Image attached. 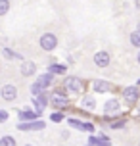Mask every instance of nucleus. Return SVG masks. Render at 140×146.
Returning <instances> with one entry per match:
<instances>
[{"instance_id":"nucleus-1","label":"nucleus","mask_w":140,"mask_h":146,"mask_svg":"<svg viewBox=\"0 0 140 146\" xmlns=\"http://www.w3.org/2000/svg\"><path fill=\"white\" fill-rule=\"evenodd\" d=\"M63 88L69 90V92H73V94H81L83 90H85V81L79 79V77H75V75L65 77V81H63Z\"/></svg>"},{"instance_id":"nucleus-2","label":"nucleus","mask_w":140,"mask_h":146,"mask_svg":"<svg viewBox=\"0 0 140 146\" xmlns=\"http://www.w3.org/2000/svg\"><path fill=\"white\" fill-rule=\"evenodd\" d=\"M50 104L58 110H63V108L69 106V98H67V94L63 90H54L50 94Z\"/></svg>"},{"instance_id":"nucleus-3","label":"nucleus","mask_w":140,"mask_h":146,"mask_svg":"<svg viewBox=\"0 0 140 146\" xmlns=\"http://www.w3.org/2000/svg\"><path fill=\"white\" fill-rule=\"evenodd\" d=\"M38 44H40V48L44 52H52L58 46V36L54 35V33H44V35L38 38Z\"/></svg>"},{"instance_id":"nucleus-4","label":"nucleus","mask_w":140,"mask_h":146,"mask_svg":"<svg viewBox=\"0 0 140 146\" xmlns=\"http://www.w3.org/2000/svg\"><path fill=\"white\" fill-rule=\"evenodd\" d=\"M46 127V121H40V119H33V121H21L17 123V129L19 131H42Z\"/></svg>"},{"instance_id":"nucleus-5","label":"nucleus","mask_w":140,"mask_h":146,"mask_svg":"<svg viewBox=\"0 0 140 146\" xmlns=\"http://www.w3.org/2000/svg\"><path fill=\"white\" fill-rule=\"evenodd\" d=\"M48 104H50V98L46 96V92H40V94L33 96V106H35V111L38 113V117L42 115V110H44Z\"/></svg>"},{"instance_id":"nucleus-6","label":"nucleus","mask_w":140,"mask_h":146,"mask_svg":"<svg viewBox=\"0 0 140 146\" xmlns=\"http://www.w3.org/2000/svg\"><path fill=\"white\" fill-rule=\"evenodd\" d=\"M138 96H140V90L136 87H127L123 90V100H125L127 106H133V104L138 102Z\"/></svg>"},{"instance_id":"nucleus-7","label":"nucleus","mask_w":140,"mask_h":146,"mask_svg":"<svg viewBox=\"0 0 140 146\" xmlns=\"http://www.w3.org/2000/svg\"><path fill=\"white\" fill-rule=\"evenodd\" d=\"M0 96L6 102H14L15 98H17V87L15 85H4V87L0 88Z\"/></svg>"},{"instance_id":"nucleus-8","label":"nucleus","mask_w":140,"mask_h":146,"mask_svg":"<svg viewBox=\"0 0 140 146\" xmlns=\"http://www.w3.org/2000/svg\"><path fill=\"white\" fill-rule=\"evenodd\" d=\"M119 111H121V104H119L117 98H111L104 104V113L106 115H117Z\"/></svg>"},{"instance_id":"nucleus-9","label":"nucleus","mask_w":140,"mask_h":146,"mask_svg":"<svg viewBox=\"0 0 140 146\" xmlns=\"http://www.w3.org/2000/svg\"><path fill=\"white\" fill-rule=\"evenodd\" d=\"M67 125L73 127V129H79V131H88V133L94 131V125H92V123H83L81 119H75V117L67 119Z\"/></svg>"},{"instance_id":"nucleus-10","label":"nucleus","mask_w":140,"mask_h":146,"mask_svg":"<svg viewBox=\"0 0 140 146\" xmlns=\"http://www.w3.org/2000/svg\"><path fill=\"white\" fill-rule=\"evenodd\" d=\"M19 71H21L23 77H31V75H35L37 73V64L35 62H31V60H25L19 67Z\"/></svg>"},{"instance_id":"nucleus-11","label":"nucleus","mask_w":140,"mask_h":146,"mask_svg":"<svg viewBox=\"0 0 140 146\" xmlns=\"http://www.w3.org/2000/svg\"><path fill=\"white\" fill-rule=\"evenodd\" d=\"M110 54H108V52L106 50H100V52H96L94 54V64L98 67H108L110 66Z\"/></svg>"},{"instance_id":"nucleus-12","label":"nucleus","mask_w":140,"mask_h":146,"mask_svg":"<svg viewBox=\"0 0 140 146\" xmlns=\"http://www.w3.org/2000/svg\"><path fill=\"white\" fill-rule=\"evenodd\" d=\"M92 88H94V92H98V94H104V92H110L111 90V83L102 81V79H96L94 83H92Z\"/></svg>"},{"instance_id":"nucleus-13","label":"nucleus","mask_w":140,"mask_h":146,"mask_svg":"<svg viewBox=\"0 0 140 146\" xmlns=\"http://www.w3.org/2000/svg\"><path fill=\"white\" fill-rule=\"evenodd\" d=\"M37 83L42 88H48L52 83H54V73L48 71V73H44V75H38V77H37Z\"/></svg>"},{"instance_id":"nucleus-14","label":"nucleus","mask_w":140,"mask_h":146,"mask_svg":"<svg viewBox=\"0 0 140 146\" xmlns=\"http://www.w3.org/2000/svg\"><path fill=\"white\" fill-rule=\"evenodd\" d=\"M81 108H83V110H87V111H92V110L96 108V100H94V96H83V100H81Z\"/></svg>"},{"instance_id":"nucleus-15","label":"nucleus","mask_w":140,"mask_h":146,"mask_svg":"<svg viewBox=\"0 0 140 146\" xmlns=\"http://www.w3.org/2000/svg\"><path fill=\"white\" fill-rule=\"evenodd\" d=\"M17 115H19V121H33V119L38 117V113L37 111H31V110H21Z\"/></svg>"},{"instance_id":"nucleus-16","label":"nucleus","mask_w":140,"mask_h":146,"mask_svg":"<svg viewBox=\"0 0 140 146\" xmlns=\"http://www.w3.org/2000/svg\"><path fill=\"white\" fill-rule=\"evenodd\" d=\"M94 146H111V140L104 135V133H100L98 137H96V142H94Z\"/></svg>"},{"instance_id":"nucleus-17","label":"nucleus","mask_w":140,"mask_h":146,"mask_svg":"<svg viewBox=\"0 0 140 146\" xmlns=\"http://www.w3.org/2000/svg\"><path fill=\"white\" fill-rule=\"evenodd\" d=\"M65 69H67L65 66H59V64H50V66H48V71L54 73V75H58V73H65Z\"/></svg>"},{"instance_id":"nucleus-18","label":"nucleus","mask_w":140,"mask_h":146,"mask_svg":"<svg viewBox=\"0 0 140 146\" xmlns=\"http://www.w3.org/2000/svg\"><path fill=\"white\" fill-rule=\"evenodd\" d=\"M17 142H15L14 137H10V135H4L2 139H0V146H15Z\"/></svg>"},{"instance_id":"nucleus-19","label":"nucleus","mask_w":140,"mask_h":146,"mask_svg":"<svg viewBox=\"0 0 140 146\" xmlns=\"http://www.w3.org/2000/svg\"><path fill=\"white\" fill-rule=\"evenodd\" d=\"M129 38H131V44H133V46L140 48V31H138V29H136V31H133Z\"/></svg>"},{"instance_id":"nucleus-20","label":"nucleus","mask_w":140,"mask_h":146,"mask_svg":"<svg viewBox=\"0 0 140 146\" xmlns=\"http://www.w3.org/2000/svg\"><path fill=\"white\" fill-rule=\"evenodd\" d=\"M2 54H4V56H6L8 60H23L21 56H19V54H15V52H12L10 48H2Z\"/></svg>"},{"instance_id":"nucleus-21","label":"nucleus","mask_w":140,"mask_h":146,"mask_svg":"<svg viewBox=\"0 0 140 146\" xmlns=\"http://www.w3.org/2000/svg\"><path fill=\"white\" fill-rule=\"evenodd\" d=\"M44 90H46V88H42V87H40V85L37 83V81H35V83L31 85V94H33V96L40 94V92H44Z\"/></svg>"},{"instance_id":"nucleus-22","label":"nucleus","mask_w":140,"mask_h":146,"mask_svg":"<svg viewBox=\"0 0 140 146\" xmlns=\"http://www.w3.org/2000/svg\"><path fill=\"white\" fill-rule=\"evenodd\" d=\"M10 12V0H0V15H6Z\"/></svg>"},{"instance_id":"nucleus-23","label":"nucleus","mask_w":140,"mask_h":146,"mask_svg":"<svg viewBox=\"0 0 140 146\" xmlns=\"http://www.w3.org/2000/svg\"><path fill=\"white\" fill-rule=\"evenodd\" d=\"M125 125H127V121H125V119H117V121H111V123H110V127H111V129H123Z\"/></svg>"},{"instance_id":"nucleus-24","label":"nucleus","mask_w":140,"mask_h":146,"mask_svg":"<svg viewBox=\"0 0 140 146\" xmlns=\"http://www.w3.org/2000/svg\"><path fill=\"white\" fill-rule=\"evenodd\" d=\"M50 121H54V123H59V121H63V113L61 111H54L50 115Z\"/></svg>"},{"instance_id":"nucleus-25","label":"nucleus","mask_w":140,"mask_h":146,"mask_svg":"<svg viewBox=\"0 0 140 146\" xmlns=\"http://www.w3.org/2000/svg\"><path fill=\"white\" fill-rule=\"evenodd\" d=\"M8 117H10V113H8L6 110H0V123H6Z\"/></svg>"},{"instance_id":"nucleus-26","label":"nucleus","mask_w":140,"mask_h":146,"mask_svg":"<svg viewBox=\"0 0 140 146\" xmlns=\"http://www.w3.org/2000/svg\"><path fill=\"white\" fill-rule=\"evenodd\" d=\"M134 6H136V8L140 10V0H134Z\"/></svg>"},{"instance_id":"nucleus-27","label":"nucleus","mask_w":140,"mask_h":146,"mask_svg":"<svg viewBox=\"0 0 140 146\" xmlns=\"http://www.w3.org/2000/svg\"><path fill=\"white\" fill-rule=\"evenodd\" d=\"M136 29H138V31H140V21H138V23H136Z\"/></svg>"},{"instance_id":"nucleus-28","label":"nucleus","mask_w":140,"mask_h":146,"mask_svg":"<svg viewBox=\"0 0 140 146\" xmlns=\"http://www.w3.org/2000/svg\"><path fill=\"white\" fill-rule=\"evenodd\" d=\"M136 60H138V64H140V52H138V56H136Z\"/></svg>"},{"instance_id":"nucleus-29","label":"nucleus","mask_w":140,"mask_h":146,"mask_svg":"<svg viewBox=\"0 0 140 146\" xmlns=\"http://www.w3.org/2000/svg\"><path fill=\"white\" fill-rule=\"evenodd\" d=\"M138 115H140V106H138Z\"/></svg>"},{"instance_id":"nucleus-30","label":"nucleus","mask_w":140,"mask_h":146,"mask_svg":"<svg viewBox=\"0 0 140 146\" xmlns=\"http://www.w3.org/2000/svg\"><path fill=\"white\" fill-rule=\"evenodd\" d=\"M25 146H33V144H25Z\"/></svg>"},{"instance_id":"nucleus-31","label":"nucleus","mask_w":140,"mask_h":146,"mask_svg":"<svg viewBox=\"0 0 140 146\" xmlns=\"http://www.w3.org/2000/svg\"><path fill=\"white\" fill-rule=\"evenodd\" d=\"M0 71H2V67H0Z\"/></svg>"},{"instance_id":"nucleus-32","label":"nucleus","mask_w":140,"mask_h":146,"mask_svg":"<svg viewBox=\"0 0 140 146\" xmlns=\"http://www.w3.org/2000/svg\"><path fill=\"white\" fill-rule=\"evenodd\" d=\"M138 146H140V142H138Z\"/></svg>"}]
</instances>
